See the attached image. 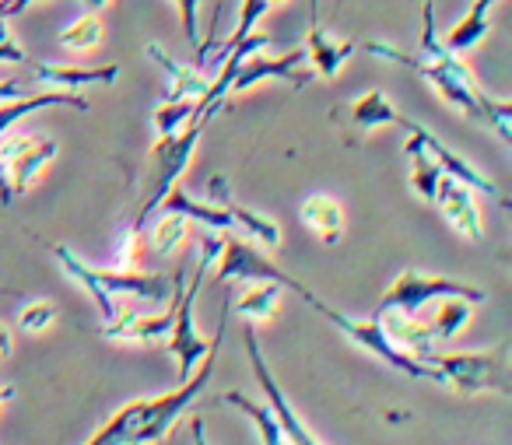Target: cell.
<instances>
[{"label":"cell","instance_id":"26","mask_svg":"<svg viewBox=\"0 0 512 445\" xmlns=\"http://www.w3.org/2000/svg\"><path fill=\"white\" fill-rule=\"evenodd\" d=\"M418 127V123H414ZM407 130L411 134V141L404 144V155L411 158V186L418 190V197L421 200H435V190H439V179H442V169L435 165V158L425 151V144H421V137H418V130Z\"/></svg>","mask_w":512,"mask_h":445},{"label":"cell","instance_id":"36","mask_svg":"<svg viewBox=\"0 0 512 445\" xmlns=\"http://www.w3.org/2000/svg\"><path fill=\"white\" fill-rule=\"evenodd\" d=\"M0 64H25V50L18 43H11V39H4L0 43Z\"/></svg>","mask_w":512,"mask_h":445},{"label":"cell","instance_id":"12","mask_svg":"<svg viewBox=\"0 0 512 445\" xmlns=\"http://www.w3.org/2000/svg\"><path fill=\"white\" fill-rule=\"evenodd\" d=\"M432 204H439L442 218H446L449 225H453L456 232L463 235V239H470V242H484L481 207H477L474 190H470L467 183H460V179H453V176H442V179H439V190H435V200H432Z\"/></svg>","mask_w":512,"mask_h":445},{"label":"cell","instance_id":"4","mask_svg":"<svg viewBox=\"0 0 512 445\" xmlns=\"http://www.w3.org/2000/svg\"><path fill=\"white\" fill-rule=\"evenodd\" d=\"M207 127V116H193L186 123V130H176L169 137H158L155 148H151V162H148V183H144V200H141V211H137V225L144 228L148 214L155 211L158 204L165 200V193L183 179V172L190 169V158L197 151V141L204 137Z\"/></svg>","mask_w":512,"mask_h":445},{"label":"cell","instance_id":"18","mask_svg":"<svg viewBox=\"0 0 512 445\" xmlns=\"http://www.w3.org/2000/svg\"><path fill=\"white\" fill-rule=\"evenodd\" d=\"M95 274L113 295H137L148 302H169L176 284L165 274H141V270H95Z\"/></svg>","mask_w":512,"mask_h":445},{"label":"cell","instance_id":"33","mask_svg":"<svg viewBox=\"0 0 512 445\" xmlns=\"http://www.w3.org/2000/svg\"><path fill=\"white\" fill-rule=\"evenodd\" d=\"M22 330L25 333H46L53 323H57V305L46 302V298H36V302H25L22 309Z\"/></svg>","mask_w":512,"mask_h":445},{"label":"cell","instance_id":"6","mask_svg":"<svg viewBox=\"0 0 512 445\" xmlns=\"http://www.w3.org/2000/svg\"><path fill=\"white\" fill-rule=\"evenodd\" d=\"M439 298H467V302L481 305L484 291L470 288V284H463V281H453V277L425 274V270H418V267H407L404 274L393 277V284L383 291L376 312H400V316L418 319L421 312L439 302Z\"/></svg>","mask_w":512,"mask_h":445},{"label":"cell","instance_id":"13","mask_svg":"<svg viewBox=\"0 0 512 445\" xmlns=\"http://www.w3.org/2000/svg\"><path fill=\"white\" fill-rule=\"evenodd\" d=\"M53 106L81 109V113H85L88 99H85V95H74V92H39V95H22V99L0 102V134L15 127V123L22 120V116L36 113V109H53ZM11 200H15V193H11L8 172H4V165H0V204L11 207Z\"/></svg>","mask_w":512,"mask_h":445},{"label":"cell","instance_id":"8","mask_svg":"<svg viewBox=\"0 0 512 445\" xmlns=\"http://www.w3.org/2000/svg\"><path fill=\"white\" fill-rule=\"evenodd\" d=\"M53 158H57V141H50V137L18 134L15 127L0 134V165L8 172V183L15 197L32 190V183L43 176V169Z\"/></svg>","mask_w":512,"mask_h":445},{"label":"cell","instance_id":"40","mask_svg":"<svg viewBox=\"0 0 512 445\" xmlns=\"http://www.w3.org/2000/svg\"><path fill=\"white\" fill-rule=\"evenodd\" d=\"M11 400H15V386H4V382H0V407Z\"/></svg>","mask_w":512,"mask_h":445},{"label":"cell","instance_id":"7","mask_svg":"<svg viewBox=\"0 0 512 445\" xmlns=\"http://www.w3.org/2000/svg\"><path fill=\"white\" fill-rule=\"evenodd\" d=\"M214 281H274L281 288L295 291V295H306V284L288 277L271 256L264 253V246H253L246 239H235V235H225L221 239V249H218V270H214Z\"/></svg>","mask_w":512,"mask_h":445},{"label":"cell","instance_id":"21","mask_svg":"<svg viewBox=\"0 0 512 445\" xmlns=\"http://www.w3.org/2000/svg\"><path fill=\"white\" fill-rule=\"evenodd\" d=\"M348 116H351V123H355L358 130H376V127H404V130H411L414 127V120H407V116L400 113V109L386 99V92H379V88H376V92L358 95V99L351 102Z\"/></svg>","mask_w":512,"mask_h":445},{"label":"cell","instance_id":"29","mask_svg":"<svg viewBox=\"0 0 512 445\" xmlns=\"http://www.w3.org/2000/svg\"><path fill=\"white\" fill-rule=\"evenodd\" d=\"M60 46L64 50H71V53H88V50H95V46L102 43V22H99V15L95 11H85L81 18H74L67 29H60Z\"/></svg>","mask_w":512,"mask_h":445},{"label":"cell","instance_id":"28","mask_svg":"<svg viewBox=\"0 0 512 445\" xmlns=\"http://www.w3.org/2000/svg\"><path fill=\"white\" fill-rule=\"evenodd\" d=\"M470 316H474V302H467V298H439L432 319H425V323L432 326L435 340H449L470 323Z\"/></svg>","mask_w":512,"mask_h":445},{"label":"cell","instance_id":"31","mask_svg":"<svg viewBox=\"0 0 512 445\" xmlns=\"http://www.w3.org/2000/svg\"><path fill=\"white\" fill-rule=\"evenodd\" d=\"M141 403L144 400H130L127 407H120L113 417H109L106 424H102L99 435H95L92 442H85V445H123V442H127L130 431H134L137 417H141Z\"/></svg>","mask_w":512,"mask_h":445},{"label":"cell","instance_id":"41","mask_svg":"<svg viewBox=\"0 0 512 445\" xmlns=\"http://www.w3.org/2000/svg\"><path fill=\"white\" fill-rule=\"evenodd\" d=\"M278 4H292V0H271V8H278Z\"/></svg>","mask_w":512,"mask_h":445},{"label":"cell","instance_id":"38","mask_svg":"<svg viewBox=\"0 0 512 445\" xmlns=\"http://www.w3.org/2000/svg\"><path fill=\"white\" fill-rule=\"evenodd\" d=\"M22 85L18 81H0V102H8V99H22Z\"/></svg>","mask_w":512,"mask_h":445},{"label":"cell","instance_id":"16","mask_svg":"<svg viewBox=\"0 0 512 445\" xmlns=\"http://www.w3.org/2000/svg\"><path fill=\"white\" fill-rule=\"evenodd\" d=\"M32 78L53 85L60 92H74V88H88V85H113L120 81V67L106 64V67H67V64H32Z\"/></svg>","mask_w":512,"mask_h":445},{"label":"cell","instance_id":"14","mask_svg":"<svg viewBox=\"0 0 512 445\" xmlns=\"http://www.w3.org/2000/svg\"><path fill=\"white\" fill-rule=\"evenodd\" d=\"M207 190H211V204L225 207L228 218H232V225H242L264 249H278L281 246V228H278V221L267 218V214H260V211H253V207L235 204L232 190H228V183H225V176H214Z\"/></svg>","mask_w":512,"mask_h":445},{"label":"cell","instance_id":"2","mask_svg":"<svg viewBox=\"0 0 512 445\" xmlns=\"http://www.w3.org/2000/svg\"><path fill=\"white\" fill-rule=\"evenodd\" d=\"M228 316H232V309L225 305V312H221V319H218V333L211 337V347H207V354L200 358L204 365L193 368V375L186 382H179L176 393H165V396H155V400L141 403V417H137L134 431H130L123 445H155V442H162V438L169 435L172 424H176V417L183 414V410L190 407L200 393H204L207 382H211V375H214V361H218V347H221V337H225Z\"/></svg>","mask_w":512,"mask_h":445},{"label":"cell","instance_id":"34","mask_svg":"<svg viewBox=\"0 0 512 445\" xmlns=\"http://www.w3.org/2000/svg\"><path fill=\"white\" fill-rule=\"evenodd\" d=\"M271 11V0H242V11H239V25H235V32H232V39H228L221 50H228L232 43H239V39H246L249 32L260 25V18Z\"/></svg>","mask_w":512,"mask_h":445},{"label":"cell","instance_id":"10","mask_svg":"<svg viewBox=\"0 0 512 445\" xmlns=\"http://www.w3.org/2000/svg\"><path fill=\"white\" fill-rule=\"evenodd\" d=\"M306 64H309L306 50H292V53H285V57H260V53H253V57L242 60L239 74L232 78L228 99L239 92H249V88L260 85V81H288V85L302 92V88L316 81V71Z\"/></svg>","mask_w":512,"mask_h":445},{"label":"cell","instance_id":"35","mask_svg":"<svg viewBox=\"0 0 512 445\" xmlns=\"http://www.w3.org/2000/svg\"><path fill=\"white\" fill-rule=\"evenodd\" d=\"M176 8H179V22H183V36L190 39V46L197 50L200 46V0H176Z\"/></svg>","mask_w":512,"mask_h":445},{"label":"cell","instance_id":"20","mask_svg":"<svg viewBox=\"0 0 512 445\" xmlns=\"http://www.w3.org/2000/svg\"><path fill=\"white\" fill-rule=\"evenodd\" d=\"M50 253H53V260H57L60 267H64V274L71 277V281H78L81 288H85L88 295H92V302L99 305L102 319H106V323H109V319H113L116 312H120V302H116L113 291H109L106 284L99 281V274H95V270L88 267L85 260H78V256H74L67 246H50Z\"/></svg>","mask_w":512,"mask_h":445},{"label":"cell","instance_id":"11","mask_svg":"<svg viewBox=\"0 0 512 445\" xmlns=\"http://www.w3.org/2000/svg\"><path fill=\"white\" fill-rule=\"evenodd\" d=\"M186 277L176 274V284H172V298H169V309L151 316V312L141 309H123L102 326V337H113V340H158V337H169L172 330V319H176V302H179V291H183Z\"/></svg>","mask_w":512,"mask_h":445},{"label":"cell","instance_id":"5","mask_svg":"<svg viewBox=\"0 0 512 445\" xmlns=\"http://www.w3.org/2000/svg\"><path fill=\"white\" fill-rule=\"evenodd\" d=\"M218 249H221V235H207L204 246H200V260L197 270H193V281L183 284L179 291V302H176V319H172V330H169V354L176 358L179 365V379H190L193 368L200 365V358L207 354L211 340L193 326V305H197V295L204 288V274L211 270V263L218 260Z\"/></svg>","mask_w":512,"mask_h":445},{"label":"cell","instance_id":"9","mask_svg":"<svg viewBox=\"0 0 512 445\" xmlns=\"http://www.w3.org/2000/svg\"><path fill=\"white\" fill-rule=\"evenodd\" d=\"M242 340H246V354H249V365H253V375L256 382H260V389L267 393V407L274 410V417H278L281 424V435H285L288 445H323L320 438L309 431V424L299 417V410L288 403V396L281 393L278 379L271 375V368H267L264 354H260V344H256V330L253 323H246V330H242Z\"/></svg>","mask_w":512,"mask_h":445},{"label":"cell","instance_id":"3","mask_svg":"<svg viewBox=\"0 0 512 445\" xmlns=\"http://www.w3.org/2000/svg\"><path fill=\"white\" fill-rule=\"evenodd\" d=\"M421 361L435 368V382H446L449 389L463 396L474 393H498L509 396V344H498L491 351H467V354H425Z\"/></svg>","mask_w":512,"mask_h":445},{"label":"cell","instance_id":"39","mask_svg":"<svg viewBox=\"0 0 512 445\" xmlns=\"http://www.w3.org/2000/svg\"><path fill=\"white\" fill-rule=\"evenodd\" d=\"M11 351H15V344H11V330H8V323H0V358H8Z\"/></svg>","mask_w":512,"mask_h":445},{"label":"cell","instance_id":"37","mask_svg":"<svg viewBox=\"0 0 512 445\" xmlns=\"http://www.w3.org/2000/svg\"><path fill=\"white\" fill-rule=\"evenodd\" d=\"M190 442H193V445H207L204 414H193V417H190Z\"/></svg>","mask_w":512,"mask_h":445},{"label":"cell","instance_id":"23","mask_svg":"<svg viewBox=\"0 0 512 445\" xmlns=\"http://www.w3.org/2000/svg\"><path fill=\"white\" fill-rule=\"evenodd\" d=\"M158 207H165L169 214H179V218H186V221H200V225H207L211 232H225V228H232V218H228L225 207L204 204V200L190 197V193L179 190V186H172Z\"/></svg>","mask_w":512,"mask_h":445},{"label":"cell","instance_id":"24","mask_svg":"<svg viewBox=\"0 0 512 445\" xmlns=\"http://www.w3.org/2000/svg\"><path fill=\"white\" fill-rule=\"evenodd\" d=\"M495 4H498V0H474L467 15H463L460 22L449 29V36H446V43H442V46H446L449 53L474 50V46L491 32V8H495Z\"/></svg>","mask_w":512,"mask_h":445},{"label":"cell","instance_id":"19","mask_svg":"<svg viewBox=\"0 0 512 445\" xmlns=\"http://www.w3.org/2000/svg\"><path fill=\"white\" fill-rule=\"evenodd\" d=\"M355 53V43H341V39H334L327 29H320V22H309V43H306V60L309 67H313L320 78H337V71H341L344 64H348V57Z\"/></svg>","mask_w":512,"mask_h":445},{"label":"cell","instance_id":"15","mask_svg":"<svg viewBox=\"0 0 512 445\" xmlns=\"http://www.w3.org/2000/svg\"><path fill=\"white\" fill-rule=\"evenodd\" d=\"M414 130H418V137H421V144H425V151L435 158V165H439V169H442V176H453V179H460V183H467L470 190H481V193H488V197H495L502 207H509V200H505V193L498 190V186L491 183V179L484 176V172H477L474 165L467 162V158H460V155H456V151H449L446 144H442L435 134H428V130L421 127V123H418V127H414Z\"/></svg>","mask_w":512,"mask_h":445},{"label":"cell","instance_id":"1","mask_svg":"<svg viewBox=\"0 0 512 445\" xmlns=\"http://www.w3.org/2000/svg\"><path fill=\"white\" fill-rule=\"evenodd\" d=\"M365 50H369L372 57H383V60H390V64H400V67H407V71H414L421 81H428V85L442 95V102H449L453 109L467 113L470 120L488 123L505 144H512V106L505 99H491L488 92H481L463 60L460 64H432V60H425V57L400 53L393 43H379V39L376 43H365Z\"/></svg>","mask_w":512,"mask_h":445},{"label":"cell","instance_id":"17","mask_svg":"<svg viewBox=\"0 0 512 445\" xmlns=\"http://www.w3.org/2000/svg\"><path fill=\"white\" fill-rule=\"evenodd\" d=\"M299 218L323 246H337L344 239V207L327 193H313V197L302 200Z\"/></svg>","mask_w":512,"mask_h":445},{"label":"cell","instance_id":"30","mask_svg":"<svg viewBox=\"0 0 512 445\" xmlns=\"http://www.w3.org/2000/svg\"><path fill=\"white\" fill-rule=\"evenodd\" d=\"M186 235H190V225H186V218L165 211L162 218L155 221V228H151L148 246H151V253L169 256V253H179V246L186 242Z\"/></svg>","mask_w":512,"mask_h":445},{"label":"cell","instance_id":"22","mask_svg":"<svg viewBox=\"0 0 512 445\" xmlns=\"http://www.w3.org/2000/svg\"><path fill=\"white\" fill-rule=\"evenodd\" d=\"M148 57L155 60V64L162 67L165 74H169V81H172L169 99H193V102H197L200 95L207 92V85H211V81H207V74L200 71V67L179 64V60H172L158 43H148Z\"/></svg>","mask_w":512,"mask_h":445},{"label":"cell","instance_id":"27","mask_svg":"<svg viewBox=\"0 0 512 445\" xmlns=\"http://www.w3.org/2000/svg\"><path fill=\"white\" fill-rule=\"evenodd\" d=\"M221 403H225V407H235L239 414H246L249 421H253V428L260 431V442H264V445H288L285 435H281V424H278V417H274L271 407L249 400L242 389H232V393H225V396H221Z\"/></svg>","mask_w":512,"mask_h":445},{"label":"cell","instance_id":"32","mask_svg":"<svg viewBox=\"0 0 512 445\" xmlns=\"http://www.w3.org/2000/svg\"><path fill=\"white\" fill-rule=\"evenodd\" d=\"M193 116H197V102L193 99H165L162 106L155 109L158 137H169V134H176V130H183Z\"/></svg>","mask_w":512,"mask_h":445},{"label":"cell","instance_id":"25","mask_svg":"<svg viewBox=\"0 0 512 445\" xmlns=\"http://www.w3.org/2000/svg\"><path fill=\"white\" fill-rule=\"evenodd\" d=\"M281 291H285V288H281V284H274V281H256V284H249L239 298H235V305L228 302V309H232L235 316L249 319V323H267V319L278 316Z\"/></svg>","mask_w":512,"mask_h":445}]
</instances>
